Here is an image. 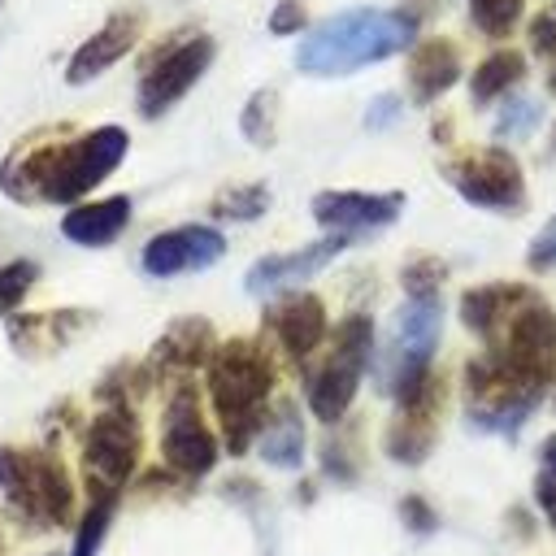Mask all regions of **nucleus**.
<instances>
[{"instance_id": "obj_1", "label": "nucleus", "mask_w": 556, "mask_h": 556, "mask_svg": "<svg viewBox=\"0 0 556 556\" xmlns=\"http://www.w3.org/2000/svg\"><path fill=\"white\" fill-rule=\"evenodd\" d=\"M126 148H130V139L122 126H100L70 143H39L30 152H13L0 165V187L22 204H30V200L70 204V200L87 195L96 182H104L122 165Z\"/></svg>"}, {"instance_id": "obj_2", "label": "nucleus", "mask_w": 556, "mask_h": 556, "mask_svg": "<svg viewBox=\"0 0 556 556\" xmlns=\"http://www.w3.org/2000/svg\"><path fill=\"white\" fill-rule=\"evenodd\" d=\"M413 39L417 17L408 9H343L304 35L295 65L317 78H339L413 48Z\"/></svg>"}, {"instance_id": "obj_3", "label": "nucleus", "mask_w": 556, "mask_h": 556, "mask_svg": "<svg viewBox=\"0 0 556 556\" xmlns=\"http://www.w3.org/2000/svg\"><path fill=\"white\" fill-rule=\"evenodd\" d=\"M274 391V365L252 339H230L208 356V395L226 430V447L239 456L265 426V400Z\"/></svg>"}, {"instance_id": "obj_4", "label": "nucleus", "mask_w": 556, "mask_h": 556, "mask_svg": "<svg viewBox=\"0 0 556 556\" xmlns=\"http://www.w3.org/2000/svg\"><path fill=\"white\" fill-rule=\"evenodd\" d=\"M443 304L439 295H408L404 308L391 317V334L378 352V387L391 400L413 395L430 378V356L439 348Z\"/></svg>"}, {"instance_id": "obj_5", "label": "nucleus", "mask_w": 556, "mask_h": 556, "mask_svg": "<svg viewBox=\"0 0 556 556\" xmlns=\"http://www.w3.org/2000/svg\"><path fill=\"white\" fill-rule=\"evenodd\" d=\"M486 356L508 378L543 395L556 378V313L534 291H526V300L508 313V321L486 339Z\"/></svg>"}, {"instance_id": "obj_6", "label": "nucleus", "mask_w": 556, "mask_h": 556, "mask_svg": "<svg viewBox=\"0 0 556 556\" xmlns=\"http://www.w3.org/2000/svg\"><path fill=\"white\" fill-rule=\"evenodd\" d=\"M374 356V321L365 313H352L339 321L334 343L326 352V361L308 374V408L321 421H339L361 387V374L369 369Z\"/></svg>"}, {"instance_id": "obj_7", "label": "nucleus", "mask_w": 556, "mask_h": 556, "mask_svg": "<svg viewBox=\"0 0 556 556\" xmlns=\"http://www.w3.org/2000/svg\"><path fill=\"white\" fill-rule=\"evenodd\" d=\"M0 491L9 495L13 508L48 526H61L74 500L61 460H52L48 452H13V447H0Z\"/></svg>"}, {"instance_id": "obj_8", "label": "nucleus", "mask_w": 556, "mask_h": 556, "mask_svg": "<svg viewBox=\"0 0 556 556\" xmlns=\"http://www.w3.org/2000/svg\"><path fill=\"white\" fill-rule=\"evenodd\" d=\"M443 178L478 208H495V213H517L526 208V178L513 152L504 148H482L469 156H456L443 165Z\"/></svg>"}, {"instance_id": "obj_9", "label": "nucleus", "mask_w": 556, "mask_h": 556, "mask_svg": "<svg viewBox=\"0 0 556 556\" xmlns=\"http://www.w3.org/2000/svg\"><path fill=\"white\" fill-rule=\"evenodd\" d=\"M135 460H139V426H135V413L126 404H109L91 426H87V439H83V469H87V482L91 491H113L135 473Z\"/></svg>"}, {"instance_id": "obj_10", "label": "nucleus", "mask_w": 556, "mask_h": 556, "mask_svg": "<svg viewBox=\"0 0 556 556\" xmlns=\"http://www.w3.org/2000/svg\"><path fill=\"white\" fill-rule=\"evenodd\" d=\"M213 61V39L208 35H187L178 43H165L148 56L143 78H139V113L143 117H161L169 104H178L191 83L208 70Z\"/></svg>"}, {"instance_id": "obj_11", "label": "nucleus", "mask_w": 556, "mask_h": 556, "mask_svg": "<svg viewBox=\"0 0 556 556\" xmlns=\"http://www.w3.org/2000/svg\"><path fill=\"white\" fill-rule=\"evenodd\" d=\"M161 452H165V465L178 469V473H187V478H200V473H208L217 465V439L208 434L191 387H178L174 400H169V408H165Z\"/></svg>"}, {"instance_id": "obj_12", "label": "nucleus", "mask_w": 556, "mask_h": 556, "mask_svg": "<svg viewBox=\"0 0 556 556\" xmlns=\"http://www.w3.org/2000/svg\"><path fill=\"white\" fill-rule=\"evenodd\" d=\"M226 239L213 226H174L156 239L143 243V274L152 278H174V274H191V269H208L213 261H222Z\"/></svg>"}, {"instance_id": "obj_13", "label": "nucleus", "mask_w": 556, "mask_h": 556, "mask_svg": "<svg viewBox=\"0 0 556 556\" xmlns=\"http://www.w3.org/2000/svg\"><path fill=\"white\" fill-rule=\"evenodd\" d=\"M400 191H321L313 195V217L334 235H365L382 230L400 217Z\"/></svg>"}, {"instance_id": "obj_14", "label": "nucleus", "mask_w": 556, "mask_h": 556, "mask_svg": "<svg viewBox=\"0 0 556 556\" xmlns=\"http://www.w3.org/2000/svg\"><path fill=\"white\" fill-rule=\"evenodd\" d=\"M348 243H352V235H326V239H317V243H308V248L278 252V256H261V261L248 269L243 287H248L252 295H274V291L300 287V282H308L317 269H326Z\"/></svg>"}, {"instance_id": "obj_15", "label": "nucleus", "mask_w": 556, "mask_h": 556, "mask_svg": "<svg viewBox=\"0 0 556 556\" xmlns=\"http://www.w3.org/2000/svg\"><path fill=\"white\" fill-rule=\"evenodd\" d=\"M439 391L443 387L434 378H426L413 395L395 400L400 413H395V421L387 430V452L400 465H421L430 456V447H434V417H439Z\"/></svg>"}, {"instance_id": "obj_16", "label": "nucleus", "mask_w": 556, "mask_h": 556, "mask_svg": "<svg viewBox=\"0 0 556 556\" xmlns=\"http://www.w3.org/2000/svg\"><path fill=\"white\" fill-rule=\"evenodd\" d=\"M139 13L135 9H122V13H113L87 43H78V52L70 56V65H65V78L70 83H91L96 74H104L109 65H117L130 48H135V39H139Z\"/></svg>"}, {"instance_id": "obj_17", "label": "nucleus", "mask_w": 556, "mask_h": 556, "mask_svg": "<svg viewBox=\"0 0 556 556\" xmlns=\"http://www.w3.org/2000/svg\"><path fill=\"white\" fill-rule=\"evenodd\" d=\"M269 330L278 334L282 352L291 361H304L308 352H317V343L326 339V308L317 295L308 291H295V295H282L274 308H269Z\"/></svg>"}, {"instance_id": "obj_18", "label": "nucleus", "mask_w": 556, "mask_h": 556, "mask_svg": "<svg viewBox=\"0 0 556 556\" xmlns=\"http://www.w3.org/2000/svg\"><path fill=\"white\" fill-rule=\"evenodd\" d=\"M460 78V52L452 39H426L408 56V91L417 104L439 100Z\"/></svg>"}, {"instance_id": "obj_19", "label": "nucleus", "mask_w": 556, "mask_h": 556, "mask_svg": "<svg viewBox=\"0 0 556 556\" xmlns=\"http://www.w3.org/2000/svg\"><path fill=\"white\" fill-rule=\"evenodd\" d=\"M126 222H130V200L126 195H109V200L70 208L61 217V235L70 243H83V248H104L126 230Z\"/></svg>"}, {"instance_id": "obj_20", "label": "nucleus", "mask_w": 556, "mask_h": 556, "mask_svg": "<svg viewBox=\"0 0 556 556\" xmlns=\"http://www.w3.org/2000/svg\"><path fill=\"white\" fill-rule=\"evenodd\" d=\"M526 291L530 287H521V282H486V287H473V291L460 295V321L486 343L508 321V313L526 300Z\"/></svg>"}, {"instance_id": "obj_21", "label": "nucleus", "mask_w": 556, "mask_h": 556, "mask_svg": "<svg viewBox=\"0 0 556 556\" xmlns=\"http://www.w3.org/2000/svg\"><path fill=\"white\" fill-rule=\"evenodd\" d=\"M213 352H217L213 348V326L204 317H182L152 348V365H161V369H195V365H208Z\"/></svg>"}, {"instance_id": "obj_22", "label": "nucleus", "mask_w": 556, "mask_h": 556, "mask_svg": "<svg viewBox=\"0 0 556 556\" xmlns=\"http://www.w3.org/2000/svg\"><path fill=\"white\" fill-rule=\"evenodd\" d=\"M261 456L278 469H295L304 460V426H300V413L295 404H278L274 417H265L261 426Z\"/></svg>"}, {"instance_id": "obj_23", "label": "nucleus", "mask_w": 556, "mask_h": 556, "mask_svg": "<svg viewBox=\"0 0 556 556\" xmlns=\"http://www.w3.org/2000/svg\"><path fill=\"white\" fill-rule=\"evenodd\" d=\"M526 78V56L513 48H500L491 56H482V65L469 78V100L473 104H491L495 96H504L508 87H517Z\"/></svg>"}, {"instance_id": "obj_24", "label": "nucleus", "mask_w": 556, "mask_h": 556, "mask_svg": "<svg viewBox=\"0 0 556 556\" xmlns=\"http://www.w3.org/2000/svg\"><path fill=\"white\" fill-rule=\"evenodd\" d=\"M269 208V191L261 182H248V187H226L217 200H213V217H226V222H252Z\"/></svg>"}, {"instance_id": "obj_25", "label": "nucleus", "mask_w": 556, "mask_h": 556, "mask_svg": "<svg viewBox=\"0 0 556 556\" xmlns=\"http://www.w3.org/2000/svg\"><path fill=\"white\" fill-rule=\"evenodd\" d=\"M469 17H473V26L482 35L504 39L521 22V0H469Z\"/></svg>"}, {"instance_id": "obj_26", "label": "nucleus", "mask_w": 556, "mask_h": 556, "mask_svg": "<svg viewBox=\"0 0 556 556\" xmlns=\"http://www.w3.org/2000/svg\"><path fill=\"white\" fill-rule=\"evenodd\" d=\"M113 504H117V495H113V491H100V495L91 500V508H87V517H83V526H78V539H74V556H96V547L104 543V530H109Z\"/></svg>"}, {"instance_id": "obj_27", "label": "nucleus", "mask_w": 556, "mask_h": 556, "mask_svg": "<svg viewBox=\"0 0 556 556\" xmlns=\"http://www.w3.org/2000/svg\"><path fill=\"white\" fill-rule=\"evenodd\" d=\"M274 109H278V96H274V91H256V96L243 104L239 126H243V135H248L256 148H269V143H274Z\"/></svg>"}, {"instance_id": "obj_28", "label": "nucleus", "mask_w": 556, "mask_h": 556, "mask_svg": "<svg viewBox=\"0 0 556 556\" xmlns=\"http://www.w3.org/2000/svg\"><path fill=\"white\" fill-rule=\"evenodd\" d=\"M539 100L530 96H508L504 109H500V122H495V139H526L534 126H539Z\"/></svg>"}, {"instance_id": "obj_29", "label": "nucleus", "mask_w": 556, "mask_h": 556, "mask_svg": "<svg viewBox=\"0 0 556 556\" xmlns=\"http://www.w3.org/2000/svg\"><path fill=\"white\" fill-rule=\"evenodd\" d=\"M443 278H447V265H443L439 256H413V261L400 269V282H404L408 295H439Z\"/></svg>"}, {"instance_id": "obj_30", "label": "nucleus", "mask_w": 556, "mask_h": 556, "mask_svg": "<svg viewBox=\"0 0 556 556\" xmlns=\"http://www.w3.org/2000/svg\"><path fill=\"white\" fill-rule=\"evenodd\" d=\"M534 500H539V508L547 513V521L556 526V434L543 439V452H539V478H534Z\"/></svg>"}, {"instance_id": "obj_31", "label": "nucleus", "mask_w": 556, "mask_h": 556, "mask_svg": "<svg viewBox=\"0 0 556 556\" xmlns=\"http://www.w3.org/2000/svg\"><path fill=\"white\" fill-rule=\"evenodd\" d=\"M35 278H39L35 261H13V265H4V269H0V313L17 308V300L30 291Z\"/></svg>"}, {"instance_id": "obj_32", "label": "nucleus", "mask_w": 556, "mask_h": 556, "mask_svg": "<svg viewBox=\"0 0 556 556\" xmlns=\"http://www.w3.org/2000/svg\"><path fill=\"white\" fill-rule=\"evenodd\" d=\"M304 22H308L304 17V0H278L274 13H269V30L274 35H295Z\"/></svg>"}, {"instance_id": "obj_33", "label": "nucleus", "mask_w": 556, "mask_h": 556, "mask_svg": "<svg viewBox=\"0 0 556 556\" xmlns=\"http://www.w3.org/2000/svg\"><path fill=\"white\" fill-rule=\"evenodd\" d=\"M530 48L543 52V56L556 52V13H539V17L530 22Z\"/></svg>"}, {"instance_id": "obj_34", "label": "nucleus", "mask_w": 556, "mask_h": 556, "mask_svg": "<svg viewBox=\"0 0 556 556\" xmlns=\"http://www.w3.org/2000/svg\"><path fill=\"white\" fill-rule=\"evenodd\" d=\"M400 109H404L400 96H378V100L365 109V126H369V130H382V126H391V122L400 117Z\"/></svg>"}, {"instance_id": "obj_35", "label": "nucleus", "mask_w": 556, "mask_h": 556, "mask_svg": "<svg viewBox=\"0 0 556 556\" xmlns=\"http://www.w3.org/2000/svg\"><path fill=\"white\" fill-rule=\"evenodd\" d=\"M556 265V217H552V226L530 243V269H552Z\"/></svg>"}, {"instance_id": "obj_36", "label": "nucleus", "mask_w": 556, "mask_h": 556, "mask_svg": "<svg viewBox=\"0 0 556 556\" xmlns=\"http://www.w3.org/2000/svg\"><path fill=\"white\" fill-rule=\"evenodd\" d=\"M400 513H404V521H408L417 534H430V530H434V513H430V508H426L417 495H408V500L400 504Z\"/></svg>"}, {"instance_id": "obj_37", "label": "nucleus", "mask_w": 556, "mask_h": 556, "mask_svg": "<svg viewBox=\"0 0 556 556\" xmlns=\"http://www.w3.org/2000/svg\"><path fill=\"white\" fill-rule=\"evenodd\" d=\"M408 4H413V9H408L413 17H421V13H430V9H434V0H408Z\"/></svg>"}, {"instance_id": "obj_38", "label": "nucleus", "mask_w": 556, "mask_h": 556, "mask_svg": "<svg viewBox=\"0 0 556 556\" xmlns=\"http://www.w3.org/2000/svg\"><path fill=\"white\" fill-rule=\"evenodd\" d=\"M547 87H552V91H556V74H552V83H547Z\"/></svg>"}]
</instances>
